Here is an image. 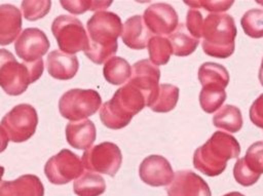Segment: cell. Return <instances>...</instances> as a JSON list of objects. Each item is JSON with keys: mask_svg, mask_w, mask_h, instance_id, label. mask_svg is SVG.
<instances>
[{"mask_svg": "<svg viewBox=\"0 0 263 196\" xmlns=\"http://www.w3.org/2000/svg\"><path fill=\"white\" fill-rule=\"evenodd\" d=\"M88 47L84 54L95 64L101 65L116 53L117 38L122 33L120 17L110 11H98L86 23Z\"/></svg>", "mask_w": 263, "mask_h": 196, "instance_id": "6da1fadb", "label": "cell"}, {"mask_svg": "<svg viewBox=\"0 0 263 196\" xmlns=\"http://www.w3.org/2000/svg\"><path fill=\"white\" fill-rule=\"evenodd\" d=\"M240 147L236 139L226 132L216 131L193 155L194 167L208 177L221 174L227 161L238 157Z\"/></svg>", "mask_w": 263, "mask_h": 196, "instance_id": "7a4b0ae2", "label": "cell"}, {"mask_svg": "<svg viewBox=\"0 0 263 196\" xmlns=\"http://www.w3.org/2000/svg\"><path fill=\"white\" fill-rule=\"evenodd\" d=\"M146 107L143 92L132 83H126L115 91L112 99L101 106L100 119L111 129L125 127L132 118Z\"/></svg>", "mask_w": 263, "mask_h": 196, "instance_id": "3957f363", "label": "cell"}, {"mask_svg": "<svg viewBox=\"0 0 263 196\" xmlns=\"http://www.w3.org/2000/svg\"><path fill=\"white\" fill-rule=\"evenodd\" d=\"M44 70L43 60L18 63L13 54L0 48V86L9 95L24 93L28 86L37 81Z\"/></svg>", "mask_w": 263, "mask_h": 196, "instance_id": "277c9868", "label": "cell"}, {"mask_svg": "<svg viewBox=\"0 0 263 196\" xmlns=\"http://www.w3.org/2000/svg\"><path fill=\"white\" fill-rule=\"evenodd\" d=\"M236 27L227 13H212L203 19L202 49L213 57H229L235 48Z\"/></svg>", "mask_w": 263, "mask_h": 196, "instance_id": "5b68a950", "label": "cell"}, {"mask_svg": "<svg viewBox=\"0 0 263 196\" xmlns=\"http://www.w3.org/2000/svg\"><path fill=\"white\" fill-rule=\"evenodd\" d=\"M101 105V95L95 89L74 88L60 97L59 111L68 120L80 121L93 115Z\"/></svg>", "mask_w": 263, "mask_h": 196, "instance_id": "8992f818", "label": "cell"}, {"mask_svg": "<svg viewBox=\"0 0 263 196\" xmlns=\"http://www.w3.org/2000/svg\"><path fill=\"white\" fill-rule=\"evenodd\" d=\"M51 32L57 39L61 51L74 54L85 51L88 47V37L82 23L75 16L61 14L51 24Z\"/></svg>", "mask_w": 263, "mask_h": 196, "instance_id": "52a82bcc", "label": "cell"}, {"mask_svg": "<svg viewBox=\"0 0 263 196\" xmlns=\"http://www.w3.org/2000/svg\"><path fill=\"white\" fill-rule=\"evenodd\" d=\"M37 124V112L29 104L14 106L1 120V126L6 131L9 141L14 143H22L33 136Z\"/></svg>", "mask_w": 263, "mask_h": 196, "instance_id": "ba28073f", "label": "cell"}, {"mask_svg": "<svg viewBox=\"0 0 263 196\" xmlns=\"http://www.w3.org/2000/svg\"><path fill=\"white\" fill-rule=\"evenodd\" d=\"M83 167L90 171H97L114 177L120 168L122 155L119 147L111 142H104L88 148L82 154Z\"/></svg>", "mask_w": 263, "mask_h": 196, "instance_id": "9c48e42d", "label": "cell"}, {"mask_svg": "<svg viewBox=\"0 0 263 196\" xmlns=\"http://www.w3.org/2000/svg\"><path fill=\"white\" fill-rule=\"evenodd\" d=\"M83 169L81 159L72 151L63 149L47 160L44 173L51 184L64 185L77 180L83 173Z\"/></svg>", "mask_w": 263, "mask_h": 196, "instance_id": "30bf717a", "label": "cell"}, {"mask_svg": "<svg viewBox=\"0 0 263 196\" xmlns=\"http://www.w3.org/2000/svg\"><path fill=\"white\" fill-rule=\"evenodd\" d=\"M263 173V142H256L249 147L245 157L238 159L233 167L235 181L249 187L257 183Z\"/></svg>", "mask_w": 263, "mask_h": 196, "instance_id": "8fae6325", "label": "cell"}, {"mask_svg": "<svg viewBox=\"0 0 263 196\" xmlns=\"http://www.w3.org/2000/svg\"><path fill=\"white\" fill-rule=\"evenodd\" d=\"M50 46L45 33L37 28H27L16 38L14 50L16 55L26 63L42 58Z\"/></svg>", "mask_w": 263, "mask_h": 196, "instance_id": "7c38bea8", "label": "cell"}, {"mask_svg": "<svg viewBox=\"0 0 263 196\" xmlns=\"http://www.w3.org/2000/svg\"><path fill=\"white\" fill-rule=\"evenodd\" d=\"M147 29L159 36L171 35L178 27V13L174 7L165 3L150 5L143 15Z\"/></svg>", "mask_w": 263, "mask_h": 196, "instance_id": "4fadbf2b", "label": "cell"}, {"mask_svg": "<svg viewBox=\"0 0 263 196\" xmlns=\"http://www.w3.org/2000/svg\"><path fill=\"white\" fill-rule=\"evenodd\" d=\"M159 79L160 71L157 66L152 64L149 60H141L133 65L128 82L143 92L147 106L157 92Z\"/></svg>", "mask_w": 263, "mask_h": 196, "instance_id": "5bb4252c", "label": "cell"}, {"mask_svg": "<svg viewBox=\"0 0 263 196\" xmlns=\"http://www.w3.org/2000/svg\"><path fill=\"white\" fill-rule=\"evenodd\" d=\"M168 196H212L205 181L191 170H179L167 185Z\"/></svg>", "mask_w": 263, "mask_h": 196, "instance_id": "9a60e30c", "label": "cell"}, {"mask_svg": "<svg viewBox=\"0 0 263 196\" xmlns=\"http://www.w3.org/2000/svg\"><path fill=\"white\" fill-rule=\"evenodd\" d=\"M139 174L145 184L152 187H160L167 186L175 173L166 158L160 155H149L141 162Z\"/></svg>", "mask_w": 263, "mask_h": 196, "instance_id": "2e32d148", "label": "cell"}, {"mask_svg": "<svg viewBox=\"0 0 263 196\" xmlns=\"http://www.w3.org/2000/svg\"><path fill=\"white\" fill-rule=\"evenodd\" d=\"M44 188L34 174H24L13 181H1L0 196H43Z\"/></svg>", "mask_w": 263, "mask_h": 196, "instance_id": "e0dca14e", "label": "cell"}, {"mask_svg": "<svg viewBox=\"0 0 263 196\" xmlns=\"http://www.w3.org/2000/svg\"><path fill=\"white\" fill-rule=\"evenodd\" d=\"M46 67L48 74L58 80L72 79L79 68L75 54H68L61 50H52L47 55Z\"/></svg>", "mask_w": 263, "mask_h": 196, "instance_id": "ac0fdd59", "label": "cell"}, {"mask_svg": "<svg viewBox=\"0 0 263 196\" xmlns=\"http://www.w3.org/2000/svg\"><path fill=\"white\" fill-rule=\"evenodd\" d=\"M151 37L152 35L141 15H134L127 18L122 26V41L132 49H144Z\"/></svg>", "mask_w": 263, "mask_h": 196, "instance_id": "d6986e66", "label": "cell"}, {"mask_svg": "<svg viewBox=\"0 0 263 196\" xmlns=\"http://www.w3.org/2000/svg\"><path fill=\"white\" fill-rule=\"evenodd\" d=\"M97 131L92 121L88 119L71 121L66 126V140L75 149L85 150L96 141Z\"/></svg>", "mask_w": 263, "mask_h": 196, "instance_id": "ffe728a7", "label": "cell"}, {"mask_svg": "<svg viewBox=\"0 0 263 196\" xmlns=\"http://www.w3.org/2000/svg\"><path fill=\"white\" fill-rule=\"evenodd\" d=\"M22 30V14L10 4L0 5V45L12 43Z\"/></svg>", "mask_w": 263, "mask_h": 196, "instance_id": "44dd1931", "label": "cell"}, {"mask_svg": "<svg viewBox=\"0 0 263 196\" xmlns=\"http://www.w3.org/2000/svg\"><path fill=\"white\" fill-rule=\"evenodd\" d=\"M105 190V180L91 171L83 172L73 184V191L78 196H100Z\"/></svg>", "mask_w": 263, "mask_h": 196, "instance_id": "7402d4cb", "label": "cell"}, {"mask_svg": "<svg viewBox=\"0 0 263 196\" xmlns=\"http://www.w3.org/2000/svg\"><path fill=\"white\" fill-rule=\"evenodd\" d=\"M179 99V88L173 84H160L153 100L147 105L152 111L166 113L172 111Z\"/></svg>", "mask_w": 263, "mask_h": 196, "instance_id": "603a6c76", "label": "cell"}, {"mask_svg": "<svg viewBox=\"0 0 263 196\" xmlns=\"http://www.w3.org/2000/svg\"><path fill=\"white\" fill-rule=\"evenodd\" d=\"M213 123L217 128L229 132H237L242 126L241 112L235 106L225 105L214 115Z\"/></svg>", "mask_w": 263, "mask_h": 196, "instance_id": "cb8c5ba5", "label": "cell"}, {"mask_svg": "<svg viewBox=\"0 0 263 196\" xmlns=\"http://www.w3.org/2000/svg\"><path fill=\"white\" fill-rule=\"evenodd\" d=\"M103 75L107 82L119 85L130 78L132 67L126 60L120 56H113L105 63Z\"/></svg>", "mask_w": 263, "mask_h": 196, "instance_id": "d4e9b609", "label": "cell"}, {"mask_svg": "<svg viewBox=\"0 0 263 196\" xmlns=\"http://www.w3.org/2000/svg\"><path fill=\"white\" fill-rule=\"evenodd\" d=\"M168 40L173 47V53L177 56H187L191 54L197 47L199 41L192 37L184 24H181L168 36Z\"/></svg>", "mask_w": 263, "mask_h": 196, "instance_id": "484cf974", "label": "cell"}, {"mask_svg": "<svg viewBox=\"0 0 263 196\" xmlns=\"http://www.w3.org/2000/svg\"><path fill=\"white\" fill-rule=\"evenodd\" d=\"M198 80L202 86L215 84L225 88L229 83V74L220 64L204 63L198 69Z\"/></svg>", "mask_w": 263, "mask_h": 196, "instance_id": "4316f807", "label": "cell"}, {"mask_svg": "<svg viewBox=\"0 0 263 196\" xmlns=\"http://www.w3.org/2000/svg\"><path fill=\"white\" fill-rule=\"evenodd\" d=\"M225 88L215 84L202 86L199 93V104L201 109L209 114L216 112L226 100Z\"/></svg>", "mask_w": 263, "mask_h": 196, "instance_id": "83f0119b", "label": "cell"}, {"mask_svg": "<svg viewBox=\"0 0 263 196\" xmlns=\"http://www.w3.org/2000/svg\"><path fill=\"white\" fill-rule=\"evenodd\" d=\"M149 61L155 66L165 65L173 53V47L168 38L164 36L151 37L148 44Z\"/></svg>", "mask_w": 263, "mask_h": 196, "instance_id": "f1b7e54d", "label": "cell"}, {"mask_svg": "<svg viewBox=\"0 0 263 196\" xmlns=\"http://www.w3.org/2000/svg\"><path fill=\"white\" fill-rule=\"evenodd\" d=\"M240 25L246 35L251 38L263 37V9L253 8L248 10L240 19Z\"/></svg>", "mask_w": 263, "mask_h": 196, "instance_id": "f546056e", "label": "cell"}, {"mask_svg": "<svg viewBox=\"0 0 263 196\" xmlns=\"http://www.w3.org/2000/svg\"><path fill=\"white\" fill-rule=\"evenodd\" d=\"M112 4V1H90V0H78V1H61V5L64 9L73 14H81L87 10L105 9Z\"/></svg>", "mask_w": 263, "mask_h": 196, "instance_id": "4dcf8cb0", "label": "cell"}, {"mask_svg": "<svg viewBox=\"0 0 263 196\" xmlns=\"http://www.w3.org/2000/svg\"><path fill=\"white\" fill-rule=\"evenodd\" d=\"M50 6L51 2L48 0L22 2L23 14L28 21H37L44 17L50 10Z\"/></svg>", "mask_w": 263, "mask_h": 196, "instance_id": "1f68e13d", "label": "cell"}, {"mask_svg": "<svg viewBox=\"0 0 263 196\" xmlns=\"http://www.w3.org/2000/svg\"><path fill=\"white\" fill-rule=\"evenodd\" d=\"M203 17L202 14L196 9H189L186 17V29L188 33L195 39H199L202 36Z\"/></svg>", "mask_w": 263, "mask_h": 196, "instance_id": "d6a6232c", "label": "cell"}, {"mask_svg": "<svg viewBox=\"0 0 263 196\" xmlns=\"http://www.w3.org/2000/svg\"><path fill=\"white\" fill-rule=\"evenodd\" d=\"M185 4L189 5L191 9L202 7L212 12H223L231 7L233 1H185Z\"/></svg>", "mask_w": 263, "mask_h": 196, "instance_id": "836d02e7", "label": "cell"}, {"mask_svg": "<svg viewBox=\"0 0 263 196\" xmlns=\"http://www.w3.org/2000/svg\"><path fill=\"white\" fill-rule=\"evenodd\" d=\"M250 119L256 126L263 128V93L259 95L251 106Z\"/></svg>", "mask_w": 263, "mask_h": 196, "instance_id": "e575fe53", "label": "cell"}, {"mask_svg": "<svg viewBox=\"0 0 263 196\" xmlns=\"http://www.w3.org/2000/svg\"><path fill=\"white\" fill-rule=\"evenodd\" d=\"M8 142H9V138L6 131L3 129L2 126H0V153L7 148Z\"/></svg>", "mask_w": 263, "mask_h": 196, "instance_id": "d590c367", "label": "cell"}, {"mask_svg": "<svg viewBox=\"0 0 263 196\" xmlns=\"http://www.w3.org/2000/svg\"><path fill=\"white\" fill-rule=\"evenodd\" d=\"M259 80H260V83L263 85V58H262V63H261L260 69H259Z\"/></svg>", "mask_w": 263, "mask_h": 196, "instance_id": "8d00e7d4", "label": "cell"}, {"mask_svg": "<svg viewBox=\"0 0 263 196\" xmlns=\"http://www.w3.org/2000/svg\"><path fill=\"white\" fill-rule=\"evenodd\" d=\"M223 196H245V195L241 194L240 192H229Z\"/></svg>", "mask_w": 263, "mask_h": 196, "instance_id": "74e56055", "label": "cell"}, {"mask_svg": "<svg viewBox=\"0 0 263 196\" xmlns=\"http://www.w3.org/2000/svg\"><path fill=\"white\" fill-rule=\"evenodd\" d=\"M3 174H4V167L0 165V183H1V180H2Z\"/></svg>", "mask_w": 263, "mask_h": 196, "instance_id": "f35d334b", "label": "cell"}]
</instances>
